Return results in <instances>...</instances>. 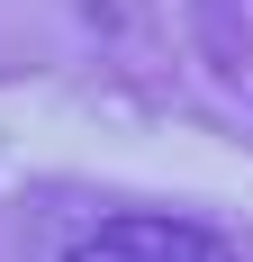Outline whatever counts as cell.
Masks as SVG:
<instances>
[{"label": "cell", "instance_id": "obj_1", "mask_svg": "<svg viewBox=\"0 0 253 262\" xmlns=\"http://www.w3.org/2000/svg\"><path fill=\"white\" fill-rule=\"evenodd\" d=\"M64 262H235V253H226V235H208L190 217H109Z\"/></svg>", "mask_w": 253, "mask_h": 262}]
</instances>
